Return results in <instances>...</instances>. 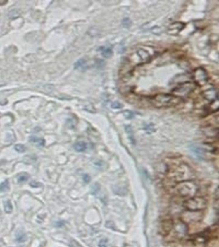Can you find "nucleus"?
Wrapping results in <instances>:
<instances>
[{"label": "nucleus", "instance_id": "2eb2a0df", "mask_svg": "<svg viewBox=\"0 0 219 247\" xmlns=\"http://www.w3.org/2000/svg\"><path fill=\"white\" fill-rule=\"evenodd\" d=\"M30 142L38 147L44 146L45 144V140L43 139V138H39L37 137H34V136L30 137Z\"/></svg>", "mask_w": 219, "mask_h": 247}, {"label": "nucleus", "instance_id": "20e7f679", "mask_svg": "<svg viewBox=\"0 0 219 247\" xmlns=\"http://www.w3.org/2000/svg\"><path fill=\"white\" fill-rule=\"evenodd\" d=\"M184 206L188 210L192 211H201L207 207V201L202 197L194 196L186 200Z\"/></svg>", "mask_w": 219, "mask_h": 247}, {"label": "nucleus", "instance_id": "b1692460", "mask_svg": "<svg viewBox=\"0 0 219 247\" xmlns=\"http://www.w3.org/2000/svg\"><path fill=\"white\" fill-rule=\"evenodd\" d=\"M123 114L126 118H128V119H130V118H132L134 117V113L132 111H129V110H125L123 112Z\"/></svg>", "mask_w": 219, "mask_h": 247}, {"label": "nucleus", "instance_id": "6ab92c4d", "mask_svg": "<svg viewBox=\"0 0 219 247\" xmlns=\"http://www.w3.org/2000/svg\"><path fill=\"white\" fill-rule=\"evenodd\" d=\"M218 110V99H216L215 100L211 102L210 107H209V110L210 112H215L217 111Z\"/></svg>", "mask_w": 219, "mask_h": 247}, {"label": "nucleus", "instance_id": "ddd939ff", "mask_svg": "<svg viewBox=\"0 0 219 247\" xmlns=\"http://www.w3.org/2000/svg\"><path fill=\"white\" fill-rule=\"evenodd\" d=\"M74 67L76 70L80 71H84L88 68V64L86 59H80L75 62L74 64Z\"/></svg>", "mask_w": 219, "mask_h": 247}, {"label": "nucleus", "instance_id": "393cba45", "mask_svg": "<svg viewBox=\"0 0 219 247\" xmlns=\"http://www.w3.org/2000/svg\"><path fill=\"white\" fill-rule=\"evenodd\" d=\"M111 106L113 109H120L123 107V104H121L119 102H113V103L111 104Z\"/></svg>", "mask_w": 219, "mask_h": 247}, {"label": "nucleus", "instance_id": "a878e982", "mask_svg": "<svg viewBox=\"0 0 219 247\" xmlns=\"http://www.w3.org/2000/svg\"><path fill=\"white\" fill-rule=\"evenodd\" d=\"M122 23H123V25L124 26V27H129V26L130 25V24H131V21H130V19H128V18L124 19L123 20V21H122Z\"/></svg>", "mask_w": 219, "mask_h": 247}, {"label": "nucleus", "instance_id": "4be33fe9", "mask_svg": "<svg viewBox=\"0 0 219 247\" xmlns=\"http://www.w3.org/2000/svg\"><path fill=\"white\" fill-rule=\"evenodd\" d=\"M15 149L18 151V153H24L27 150V147H25V145L23 144H16L15 147Z\"/></svg>", "mask_w": 219, "mask_h": 247}, {"label": "nucleus", "instance_id": "c85d7f7f", "mask_svg": "<svg viewBox=\"0 0 219 247\" xmlns=\"http://www.w3.org/2000/svg\"><path fill=\"white\" fill-rule=\"evenodd\" d=\"M7 3L6 1H4V0H0V5H5L6 3Z\"/></svg>", "mask_w": 219, "mask_h": 247}, {"label": "nucleus", "instance_id": "bb28decb", "mask_svg": "<svg viewBox=\"0 0 219 247\" xmlns=\"http://www.w3.org/2000/svg\"><path fill=\"white\" fill-rule=\"evenodd\" d=\"M70 245H71V247H82V246H80L79 244H78V243L77 241H71Z\"/></svg>", "mask_w": 219, "mask_h": 247}, {"label": "nucleus", "instance_id": "412c9836", "mask_svg": "<svg viewBox=\"0 0 219 247\" xmlns=\"http://www.w3.org/2000/svg\"><path fill=\"white\" fill-rule=\"evenodd\" d=\"M9 190V182L8 180H6L3 183L0 184V191L5 192Z\"/></svg>", "mask_w": 219, "mask_h": 247}, {"label": "nucleus", "instance_id": "5701e85b", "mask_svg": "<svg viewBox=\"0 0 219 247\" xmlns=\"http://www.w3.org/2000/svg\"><path fill=\"white\" fill-rule=\"evenodd\" d=\"M192 150L193 152H194L195 154H196V155H197L198 157H201L202 155H203V154H202V151L201 149H200V148L193 146L192 148Z\"/></svg>", "mask_w": 219, "mask_h": 247}, {"label": "nucleus", "instance_id": "0eeeda50", "mask_svg": "<svg viewBox=\"0 0 219 247\" xmlns=\"http://www.w3.org/2000/svg\"><path fill=\"white\" fill-rule=\"evenodd\" d=\"M152 57L148 50L145 48H139L134 54H132L130 58V62H134L137 65L146 63L151 60Z\"/></svg>", "mask_w": 219, "mask_h": 247}, {"label": "nucleus", "instance_id": "f8f14e48", "mask_svg": "<svg viewBox=\"0 0 219 247\" xmlns=\"http://www.w3.org/2000/svg\"><path fill=\"white\" fill-rule=\"evenodd\" d=\"M185 24L181 22H175L171 24L168 28V32L170 34L176 35L184 28Z\"/></svg>", "mask_w": 219, "mask_h": 247}, {"label": "nucleus", "instance_id": "423d86ee", "mask_svg": "<svg viewBox=\"0 0 219 247\" xmlns=\"http://www.w3.org/2000/svg\"><path fill=\"white\" fill-rule=\"evenodd\" d=\"M203 212L202 211H192L186 210L181 214V219L182 222L186 224H192L200 222L203 218Z\"/></svg>", "mask_w": 219, "mask_h": 247}, {"label": "nucleus", "instance_id": "f3484780", "mask_svg": "<svg viewBox=\"0 0 219 247\" xmlns=\"http://www.w3.org/2000/svg\"><path fill=\"white\" fill-rule=\"evenodd\" d=\"M99 51L104 57L109 58L113 55V50L111 48L102 47L99 48Z\"/></svg>", "mask_w": 219, "mask_h": 247}, {"label": "nucleus", "instance_id": "f257e3e1", "mask_svg": "<svg viewBox=\"0 0 219 247\" xmlns=\"http://www.w3.org/2000/svg\"><path fill=\"white\" fill-rule=\"evenodd\" d=\"M169 178L175 182L193 180L195 178L194 169L186 163H181L170 171Z\"/></svg>", "mask_w": 219, "mask_h": 247}, {"label": "nucleus", "instance_id": "1a4fd4ad", "mask_svg": "<svg viewBox=\"0 0 219 247\" xmlns=\"http://www.w3.org/2000/svg\"><path fill=\"white\" fill-rule=\"evenodd\" d=\"M174 229V232L175 234V238L178 239H181L187 234L188 233V227L186 226L185 223L181 222L176 224H174L173 228L172 230Z\"/></svg>", "mask_w": 219, "mask_h": 247}, {"label": "nucleus", "instance_id": "dca6fc26", "mask_svg": "<svg viewBox=\"0 0 219 247\" xmlns=\"http://www.w3.org/2000/svg\"><path fill=\"white\" fill-rule=\"evenodd\" d=\"M125 130L127 134V136H128L129 138V140L131 142V143L134 145L136 144V140L134 138V132L132 127L127 125V126H125Z\"/></svg>", "mask_w": 219, "mask_h": 247}, {"label": "nucleus", "instance_id": "39448f33", "mask_svg": "<svg viewBox=\"0 0 219 247\" xmlns=\"http://www.w3.org/2000/svg\"><path fill=\"white\" fill-rule=\"evenodd\" d=\"M196 84L191 82H186L181 84L177 87H175L172 90L173 95L181 98L188 96L192 91L195 90Z\"/></svg>", "mask_w": 219, "mask_h": 247}, {"label": "nucleus", "instance_id": "6e6552de", "mask_svg": "<svg viewBox=\"0 0 219 247\" xmlns=\"http://www.w3.org/2000/svg\"><path fill=\"white\" fill-rule=\"evenodd\" d=\"M193 79L195 84L202 86L207 84L209 77L205 69L202 67H199L194 70L193 74Z\"/></svg>", "mask_w": 219, "mask_h": 247}, {"label": "nucleus", "instance_id": "4468645a", "mask_svg": "<svg viewBox=\"0 0 219 247\" xmlns=\"http://www.w3.org/2000/svg\"><path fill=\"white\" fill-rule=\"evenodd\" d=\"M87 144L86 142H85L84 141H79L77 142V143L74 144V149L75 150L77 151V152L82 153L84 152L87 149Z\"/></svg>", "mask_w": 219, "mask_h": 247}, {"label": "nucleus", "instance_id": "cd10ccee", "mask_svg": "<svg viewBox=\"0 0 219 247\" xmlns=\"http://www.w3.org/2000/svg\"><path fill=\"white\" fill-rule=\"evenodd\" d=\"M89 180H90V177L89 176H88V175H87V174H86V175L84 176V180L86 183L89 182Z\"/></svg>", "mask_w": 219, "mask_h": 247}, {"label": "nucleus", "instance_id": "9d476101", "mask_svg": "<svg viewBox=\"0 0 219 247\" xmlns=\"http://www.w3.org/2000/svg\"><path fill=\"white\" fill-rule=\"evenodd\" d=\"M173 225H174V222L172 219H169L163 221L160 226V231L162 236H166L168 235L173 228Z\"/></svg>", "mask_w": 219, "mask_h": 247}, {"label": "nucleus", "instance_id": "f03ea898", "mask_svg": "<svg viewBox=\"0 0 219 247\" xmlns=\"http://www.w3.org/2000/svg\"><path fill=\"white\" fill-rule=\"evenodd\" d=\"M182 98L170 93H159L152 98V104L157 108L175 106L182 102Z\"/></svg>", "mask_w": 219, "mask_h": 247}, {"label": "nucleus", "instance_id": "aec40b11", "mask_svg": "<svg viewBox=\"0 0 219 247\" xmlns=\"http://www.w3.org/2000/svg\"><path fill=\"white\" fill-rule=\"evenodd\" d=\"M4 209H5V211L6 213L9 214V213H11L12 212L13 207H12V203L11 202V201L7 200L4 203Z\"/></svg>", "mask_w": 219, "mask_h": 247}, {"label": "nucleus", "instance_id": "7ed1b4c3", "mask_svg": "<svg viewBox=\"0 0 219 247\" xmlns=\"http://www.w3.org/2000/svg\"><path fill=\"white\" fill-rule=\"evenodd\" d=\"M199 187L194 180L185 181L179 183L175 187V191L178 195L182 197H194L197 193Z\"/></svg>", "mask_w": 219, "mask_h": 247}, {"label": "nucleus", "instance_id": "9b49d317", "mask_svg": "<svg viewBox=\"0 0 219 247\" xmlns=\"http://www.w3.org/2000/svg\"><path fill=\"white\" fill-rule=\"evenodd\" d=\"M204 98L211 103L216 99H218L217 91L215 88H210L202 92Z\"/></svg>", "mask_w": 219, "mask_h": 247}, {"label": "nucleus", "instance_id": "a211bd4d", "mask_svg": "<svg viewBox=\"0 0 219 247\" xmlns=\"http://www.w3.org/2000/svg\"><path fill=\"white\" fill-rule=\"evenodd\" d=\"M17 179L19 183H23L27 182L29 179V175L26 173H22L19 174L17 176Z\"/></svg>", "mask_w": 219, "mask_h": 247}]
</instances>
